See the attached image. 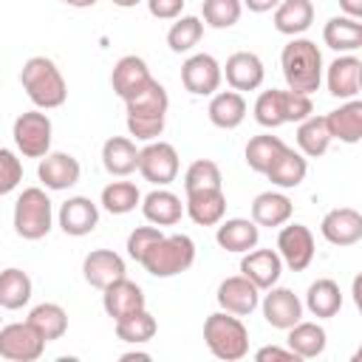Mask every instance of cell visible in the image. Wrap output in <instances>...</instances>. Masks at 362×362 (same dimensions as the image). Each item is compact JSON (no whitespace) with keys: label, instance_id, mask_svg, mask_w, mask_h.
<instances>
[{"label":"cell","instance_id":"6da1fadb","mask_svg":"<svg viewBox=\"0 0 362 362\" xmlns=\"http://www.w3.org/2000/svg\"><path fill=\"white\" fill-rule=\"evenodd\" d=\"M167 107H170V96L167 88L158 79H150L136 96L124 99V110H127V133L139 141H153L164 133L167 124Z\"/></svg>","mask_w":362,"mask_h":362},{"label":"cell","instance_id":"7a4b0ae2","mask_svg":"<svg viewBox=\"0 0 362 362\" xmlns=\"http://www.w3.org/2000/svg\"><path fill=\"white\" fill-rule=\"evenodd\" d=\"M280 68L288 90L297 93H314L322 85V54L317 42L305 37H291L280 54Z\"/></svg>","mask_w":362,"mask_h":362},{"label":"cell","instance_id":"3957f363","mask_svg":"<svg viewBox=\"0 0 362 362\" xmlns=\"http://www.w3.org/2000/svg\"><path fill=\"white\" fill-rule=\"evenodd\" d=\"M20 85L25 90V96L34 102V107H40V110L62 107L68 99V82H65L62 71L57 68V62L48 57L25 59L23 71H20Z\"/></svg>","mask_w":362,"mask_h":362},{"label":"cell","instance_id":"277c9868","mask_svg":"<svg viewBox=\"0 0 362 362\" xmlns=\"http://www.w3.org/2000/svg\"><path fill=\"white\" fill-rule=\"evenodd\" d=\"M204 342L215 359L238 362L249 354V331L240 317L229 311H215L204 320Z\"/></svg>","mask_w":362,"mask_h":362},{"label":"cell","instance_id":"5b68a950","mask_svg":"<svg viewBox=\"0 0 362 362\" xmlns=\"http://www.w3.org/2000/svg\"><path fill=\"white\" fill-rule=\"evenodd\" d=\"M14 232L23 240H42L54 226V204L42 187H25L14 201Z\"/></svg>","mask_w":362,"mask_h":362},{"label":"cell","instance_id":"8992f818","mask_svg":"<svg viewBox=\"0 0 362 362\" xmlns=\"http://www.w3.org/2000/svg\"><path fill=\"white\" fill-rule=\"evenodd\" d=\"M192 263H195V240L184 232L164 235L141 257L144 272L153 277H175L181 272H187Z\"/></svg>","mask_w":362,"mask_h":362},{"label":"cell","instance_id":"52a82bcc","mask_svg":"<svg viewBox=\"0 0 362 362\" xmlns=\"http://www.w3.org/2000/svg\"><path fill=\"white\" fill-rule=\"evenodd\" d=\"M11 136H14V144H17L20 156H25V158H42L51 150L54 124H51L48 113H42L40 107H34V110H25V113H20L14 119Z\"/></svg>","mask_w":362,"mask_h":362},{"label":"cell","instance_id":"ba28073f","mask_svg":"<svg viewBox=\"0 0 362 362\" xmlns=\"http://www.w3.org/2000/svg\"><path fill=\"white\" fill-rule=\"evenodd\" d=\"M178 150L170 141L153 139L139 150V173L144 181L156 184V187H167L178 178Z\"/></svg>","mask_w":362,"mask_h":362},{"label":"cell","instance_id":"9c48e42d","mask_svg":"<svg viewBox=\"0 0 362 362\" xmlns=\"http://www.w3.org/2000/svg\"><path fill=\"white\" fill-rule=\"evenodd\" d=\"M45 345L48 342L37 334V328L28 320L0 325V356L8 362H37Z\"/></svg>","mask_w":362,"mask_h":362},{"label":"cell","instance_id":"30bf717a","mask_svg":"<svg viewBox=\"0 0 362 362\" xmlns=\"http://www.w3.org/2000/svg\"><path fill=\"white\" fill-rule=\"evenodd\" d=\"M277 255L291 272H305L314 260V235L305 223H283L277 235Z\"/></svg>","mask_w":362,"mask_h":362},{"label":"cell","instance_id":"8fae6325","mask_svg":"<svg viewBox=\"0 0 362 362\" xmlns=\"http://www.w3.org/2000/svg\"><path fill=\"white\" fill-rule=\"evenodd\" d=\"M221 62L212 54H192L181 65V85L192 96H212L221 88Z\"/></svg>","mask_w":362,"mask_h":362},{"label":"cell","instance_id":"7c38bea8","mask_svg":"<svg viewBox=\"0 0 362 362\" xmlns=\"http://www.w3.org/2000/svg\"><path fill=\"white\" fill-rule=\"evenodd\" d=\"M215 300L221 305V311H229L235 317H249L257 305H260V288L243 277V274H232L226 280H221Z\"/></svg>","mask_w":362,"mask_h":362},{"label":"cell","instance_id":"4fadbf2b","mask_svg":"<svg viewBox=\"0 0 362 362\" xmlns=\"http://www.w3.org/2000/svg\"><path fill=\"white\" fill-rule=\"evenodd\" d=\"M260 308H263V320L272 325V328H291L294 322L303 320V300L286 288V286H272L266 288L263 300H260Z\"/></svg>","mask_w":362,"mask_h":362},{"label":"cell","instance_id":"5bb4252c","mask_svg":"<svg viewBox=\"0 0 362 362\" xmlns=\"http://www.w3.org/2000/svg\"><path fill=\"white\" fill-rule=\"evenodd\" d=\"M221 74L226 76L229 88L243 93V90H257L263 85V76H266V68H263V59L252 51H235L226 65H221Z\"/></svg>","mask_w":362,"mask_h":362},{"label":"cell","instance_id":"9a60e30c","mask_svg":"<svg viewBox=\"0 0 362 362\" xmlns=\"http://www.w3.org/2000/svg\"><path fill=\"white\" fill-rule=\"evenodd\" d=\"M325 85L337 99H356L362 88V59L354 54H339L325 71Z\"/></svg>","mask_w":362,"mask_h":362},{"label":"cell","instance_id":"2e32d148","mask_svg":"<svg viewBox=\"0 0 362 362\" xmlns=\"http://www.w3.org/2000/svg\"><path fill=\"white\" fill-rule=\"evenodd\" d=\"M37 175H40V181H42L45 189H71L74 184H79L82 167H79V161L71 153H62V150H54L51 153L48 150L40 158Z\"/></svg>","mask_w":362,"mask_h":362},{"label":"cell","instance_id":"e0dca14e","mask_svg":"<svg viewBox=\"0 0 362 362\" xmlns=\"http://www.w3.org/2000/svg\"><path fill=\"white\" fill-rule=\"evenodd\" d=\"M57 221H59V229L71 238H85L96 229L99 223V204H93L90 198L85 195H71L59 212H57Z\"/></svg>","mask_w":362,"mask_h":362},{"label":"cell","instance_id":"ac0fdd59","mask_svg":"<svg viewBox=\"0 0 362 362\" xmlns=\"http://www.w3.org/2000/svg\"><path fill=\"white\" fill-rule=\"evenodd\" d=\"M320 232L331 246H354L362 240V215L354 206H337L322 215Z\"/></svg>","mask_w":362,"mask_h":362},{"label":"cell","instance_id":"d6986e66","mask_svg":"<svg viewBox=\"0 0 362 362\" xmlns=\"http://www.w3.org/2000/svg\"><path fill=\"white\" fill-rule=\"evenodd\" d=\"M240 274L249 277L260 291L277 286L280 274H283V260L277 255V249H249L240 257Z\"/></svg>","mask_w":362,"mask_h":362},{"label":"cell","instance_id":"ffe728a7","mask_svg":"<svg viewBox=\"0 0 362 362\" xmlns=\"http://www.w3.org/2000/svg\"><path fill=\"white\" fill-rule=\"evenodd\" d=\"M124 272H127L124 257H122L119 252H113V249H93V252H88L85 260H82V274H85L88 286H93V288H99V291H102L105 286H110L113 280L124 277Z\"/></svg>","mask_w":362,"mask_h":362},{"label":"cell","instance_id":"44dd1931","mask_svg":"<svg viewBox=\"0 0 362 362\" xmlns=\"http://www.w3.org/2000/svg\"><path fill=\"white\" fill-rule=\"evenodd\" d=\"M144 305H147V300H144L141 286L133 283L127 274L102 288V308L110 320H119V317H124L136 308H144Z\"/></svg>","mask_w":362,"mask_h":362},{"label":"cell","instance_id":"7402d4cb","mask_svg":"<svg viewBox=\"0 0 362 362\" xmlns=\"http://www.w3.org/2000/svg\"><path fill=\"white\" fill-rule=\"evenodd\" d=\"M150 79H153V74H150L147 62L141 57H136V54H127V57L116 59V65L110 71V85H113V93L119 99L136 96Z\"/></svg>","mask_w":362,"mask_h":362},{"label":"cell","instance_id":"603a6c76","mask_svg":"<svg viewBox=\"0 0 362 362\" xmlns=\"http://www.w3.org/2000/svg\"><path fill=\"white\" fill-rule=\"evenodd\" d=\"M184 212H187L189 221L198 223V226H215V223H221L223 215H226V195H223V187L187 192Z\"/></svg>","mask_w":362,"mask_h":362},{"label":"cell","instance_id":"cb8c5ba5","mask_svg":"<svg viewBox=\"0 0 362 362\" xmlns=\"http://www.w3.org/2000/svg\"><path fill=\"white\" fill-rule=\"evenodd\" d=\"M215 226H218L215 229L218 246L226 249V252H235V255H243V252L255 249L257 240H260V226L252 218H226Z\"/></svg>","mask_w":362,"mask_h":362},{"label":"cell","instance_id":"d4e9b609","mask_svg":"<svg viewBox=\"0 0 362 362\" xmlns=\"http://www.w3.org/2000/svg\"><path fill=\"white\" fill-rule=\"evenodd\" d=\"M141 215L153 226H175L181 221V215H184V204L167 187H156L153 192H147L141 198Z\"/></svg>","mask_w":362,"mask_h":362},{"label":"cell","instance_id":"484cf974","mask_svg":"<svg viewBox=\"0 0 362 362\" xmlns=\"http://www.w3.org/2000/svg\"><path fill=\"white\" fill-rule=\"evenodd\" d=\"M325 127H328L331 139H339L345 144H359V139H362V102L348 99L337 110L325 113Z\"/></svg>","mask_w":362,"mask_h":362},{"label":"cell","instance_id":"4316f807","mask_svg":"<svg viewBox=\"0 0 362 362\" xmlns=\"http://www.w3.org/2000/svg\"><path fill=\"white\" fill-rule=\"evenodd\" d=\"M102 167L116 175V178H127L130 173L139 170V150L136 141L127 136H110L102 144Z\"/></svg>","mask_w":362,"mask_h":362},{"label":"cell","instance_id":"83f0119b","mask_svg":"<svg viewBox=\"0 0 362 362\" xmlns=\"http://www.w3.org/2000/svg\"><path fill=\"white\" fill-rule=\"evenodd\" d=\"M305 173H308V161H305V156L300 153V150H294V147H286L272 164H269V170L263 173L274 187H280V189H294V187H300L303 181H305Z\"/></svg>","mask_w":362,"mask_h":362},{"label":"cell","instance_id":"f1b7e54d","mask_svg":"<svg viewBox=\"0 0 362 362\" xmlns=\"http://www.w3.org/2000/svg\"><path fill=\"white\" fill-rule=\"evenodd\" d=\"M209 122L221 130H235L246 119V99L238 90H215L209 99Z\"/></svg>","mask_w":362,"mask_h":362},{"label":"cell","instance_id":"f546056e","mask_svg":"<svg viewBox=\"0 0 362 362\" xmlns=\"http://www.w3.org/2000/svg\"><path fill=\"white\" fill-rule=\"evenodd\" d=\"M286 331H288L286 342H288V348H291L300 359H317V356L325 351V345H328V334H325V328H322L320 322L300 320V322H294V325L286 328Z\"/></svg>","mask_w":362,"mask_h":362},{"label":"cell","instance_id":"4dcf8cb0","mask_svg":"<svg viewBox=\"0 0 362 362\" xmlns=\"http://www.w3.org/2000/svg\"><path fill=\"white\" fill-rule=\"evenodd\" d=\"M314 23L311 0H280L274 8V28L286 37H300Z\"/></svg>","mask_w":362,"mask_h":362},{"label":"cell","instance_id":"1f68e13d","mask_svg":"<svg viewBox=\"0 0 362 362\" xmlns=\"http://www.w3.org/2000/svg\"><path fill=\"white\" fill-rule=\"evenodd\" d=\"M303 308H308L317 320H328V317H337L339 308H342V291L339 286L331 280V277H320L308 286L305 291V303Z\"/></svg>","mask_w":362,"mask_h":362},{"label":"cell","instance_id":"d6a6232c","mask_svg":"<svg viewBox=\"0 0 362 362\" xmlns=\"http://www.w3.org/2000/svg\"><path fill=\"white\" fill-rule=\"evenodd\" d=\"M322 42L331 48V51H339V54H354L359 45H362V23L354 20V17H331L322 28Z\"/></svg>","mask_w":362,"mask_h":362},{"label":"cell","instance_id":"836d02e7","mask_svg":"<svg viewBox=\"0 0 362 362\" xmlns=\"http://www.w3.org/2000/svg\"><path fill=\"white\" fill-rule=\"evenodd\" d=\"M291 212H294V206H291L288 195L274 192V189L260 192L252 201V221L257 226H269V229L272 226H283L286 221H291Z\"/></svg>","mask_w":362,"mask_h":362},{"label":"cell","instance_id":"e575fe53","mask_svg":"<svg viewBox=\"0 0 362 362\" xmlns=\"http://www.w3.org/2000/svg\"><path fill=\"white\" fill-rule=\"evenodd\" d=\"M31 291H34V283L23 269L8 266L0 272V308L17 311V308L28 305Z\"/></svg>","mask_w":362,"mask_h":362},{"label":"cell","instance_id":"d590c367","mask_svg":"<svg viewBox=\"0 0 362 362\" xmlns=\"http://www.w3.org/2000/svg\"><path fill=\"white\" fill-rule=\"evenodd\" d=\"M113 322H116V337L122 342H127V345H144L158 331V322L147 311V305L144 308H136V311H130V314H124V317H119Z\"/></svg>","mask_w":362,"mask_h":362},{"label":"cell","instance_id":"8d00e7d4","mask_svg":"<svg viewBox=\"0 0 362 362\" xmlns=\"http://www.w3.org/2000/svg\"><path fill=\"white\" fill-rule=\"evenodd\" d=\"M331 133L325 127V116H308L303 122H297V147L305 158H320L325 156V150L331 147Z\"/></svg>","mask_w":362,"mask_h":362},{"label":"cell","instance_id":"74e56055","mask_svg":"<svg viewBox=\"0 0 362 362\" xmlns=\"http://www.w3.org/2000/svg\"><path fill=\"white\" fill-rule=\"evenodd\" d=\"M28 322L37 328V334L45 342H54L62 339L68 331V311L59 303H40L28 311Z\"/></svg>","mask_w":362,"mask_h":362},{"label":"cell","instance_id":"f35d334b","mask_svg":"<svg viewBox=\"0 0 362 362\" xmlns=\"http://www.w3.org/2000/svg\"><path fill=\"white\" fill-rule=\"evenodd\" d=\"M288 144L280 139V136H272V133H260V136H252L249 139V144H246V150H243V156H246V164H249V170H255V173H266L269 170V164L286 150Z\"/></svg>","mask_w":362,"mask_h":362},{"label":"cell","instance_id":"ab89813d","mask_svg":"<svg viewBox=\"0 0 362 362\" xmlns=\"http://www.w3.org/2000/svg\"><path fill=\"white\" fill-rule=\"evenodd\" d=\"M204 37V20L195 14H181L167 31V45L173 54H187L192 51Z\"/></svg>","mask_w":362,"mask_h":362},{"label":"cell","instance_id":"60d3db41","mask_svg":"<svg viewBox=\"0 0 362 362\" xmlns=\"http://www.w3.org/2000/svg\"><path fill=\"white\" fill-rule=\"evenodd\" d=\"M102 209H107L110 215H127L141 204V192L133 181H110L102 195H99Z\"/></svg>","mask_w":362,"mask_h":362},{"label":"cell","instance_id":"b9f144b4","mask_svg":"<svg viewBox=\"0 0 362 362\" xmlns=\"http://www.w3.org/2000/svg\"><path fill=\"white\" fill-rule=\"evenodd\" d=\"M223 187V175L221 167L212 158H198L187 167L184 173V192H195V189H215Z\"/></svg>","mask_w":362,"mask_h":362},{"label":"cell","instance_id":"7bdbcfd3","mask_svg":"<svg viewBox=\"0 0 362 362\" xmlns=\"http://www.w3.org/2000/svg\"><path fill=\"white\" fill-rule=\"evenodd\" d=\"M201 14L209 28H232L243 14V3L240 0H204Z\"/></svg>","mask_w":362,"mask_h":362},{"label":"cell","instance_id":"ee69618b","mask_svg":"<svg viewBox=\"0 0 362 362\" xmlns=\"http://www.w3.org/2000/svg\"><path fill=\"white\" fill-rule=\"evenodd\" d=\"M280 93H283V90L272 88V90H263V93L255 99V122H257L260 127H266V130H274V127L286 124Z\"/></svg>","mask_w":362,"mask_h":362},{"label":"cell","instance_id":"f6af8a7d","mask_svg":"<svg viewBox=\"0 0 362 362\" xmlns=\"http://www.w3.org/2000/svg\"><path fill=\"white\" fill-rule=\"evenodd\" d=\"M20 181H23V161L17 158L14 150L0 147V195L14 192Z\"/></svg>","mask_w":362,"mask_h":362},{"label":"cell","instance_id":"bcb514c9","mask_svg":"<svg viewBox=\"0 0 362 362\" xmlns=\"http://www.w3.org/2000/svg\"><path fill=\"white\" fill-rule=\"evenodd\" d=\"M164 238V232H161V226H136L130 235H127V255L136 260V263H141V257L147 255V249L156 243V240H161Z\"/></svg>","mask_w":362,"mask_h":362},{"label":"cell","instance_id":"7dc6e473","mask_svg":"<svg viewBox=\"0 0 362 362\" xmlns=\"http://www.w3.org/2000/svg\"><path fill=\"white\" fill-rule=\"evenodd\" d=\"M280 102H283V119L286 122H303L314 113V105H311V96L308 93H297V90H283L280 93Z\"/></svg>","mask_w":362,"mask_h":362},{"label":"cell","instance_id":"c3c4849f","mask_svg":"<svg viewBox=\"0 0 362 362\" xmlns=\"http://www.w3.org/2000/svg\"><path fill=\"white\" fill-rule=\"evenodd\" d=\"M184 3L187 0H147V11L156 20H175V17H181Z\"/></svg>","mask_w":362,"mask_h":362},{"label":"cell","instance_id":"681fc988","mask_svg":"<svg viewBox=\"0 0 362 362\" xmlns=\"http://www.w3.org/2000/svg\"><path fill=\"white\" fill-rule=\"evenodd\" d=\"M255 359L257 362H300V356L291 351V348H280V345H266L260 351H255Z\"/></svg>","mask_w":362,"mask_h":362},{"label":"cell","instance_id":"f907efd6","mask_svg":"<svg viewBox=\"0 0 362 362\" xmlns=\"http://www.w3.org/2000/svg\"><path fill=\"white\" fill-rule=\"evenodd\" d=\"M240 3H243L249 11H255V14H266V11H274L280 0H240Z\"/></svg>","mask_w":362,"mask_h":362},{"label":"cell","instance_id":"816d5d0a","mask_svg":"<svg viewBox=\"0 0 362 362\" xmlns=\"http://www.w3.org/2000/svg\"><path fill=\"white\" fill-rule=\"evenodd\" d=\"M339 8L345 17H354V20L362 17V0H339Z\"/></svg>","mask_w":362,"mask_h":362},{"label":"cell","instance_id":"f5cc1de1","mask_svg":"<svg viewBox=\"0 0 362 362\" xmlns=\"http://www.w3.org/2000/svg\"><path fill=\"white\" fill-rule=\"evenodd\" d=\"M119 359H122V362H133V359H141V362H150L153 356H150V354H144V351H127V354H122Z\"/></svg>","mask_w":362,"mask_h":362},{"label":"cell","instance_id":"db71d44e","mask_svg":"<svg viewBox=\"0 0 362 362\" xmlns=\"http://www.w3.org/2000/svg\"><path fill=\"white\" fill-rule=\"evenodd\" d=\"M59 3H65V6H74V8H90V6H96L99 0H59Z\"/></svg>","mask_w":362,"mask_h":362},{"label":"cell","instance_id":"11a10c76","mask_svg":"<svg viewBox=\"0 0 362 362\" xmlns=\"http://www.w3.org/2000/svg\"><path fill=\"white\" fill-rule=\"evenodd\" d=\"M113 6H119V8H133V6H139L141 0H110Z\"/></svg>","mask_w":362,"mask_h":362},{"label":"cell","instance_id":"9f6ffc18","mask_svg":"<svg viewBox=\"0 0 362 362\" xmlns=\"http://www.w3.org/2000/svg\"><path fill=\"white\" fill-rule=\"evenodd\" d=\"M0 322H3V317H0Z\"/></svg>","mask_w":362,"mask_h":362}]
</instances>
